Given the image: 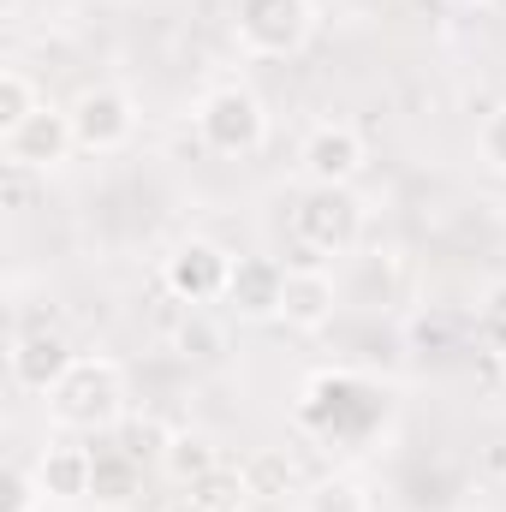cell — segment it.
I'll use <instances>...</instances> for the list:
<instances>
[{
  "instance_id": "cell-1",
  "label": "cell",
  "mask_w": 506,
  "mask_h": 512,
  "mask_svg": "<svg viewBox=\"0 0 506 512\" xmlns=\"http://www.w3.org/2000/svg\"><path fill=\"white\" fill-rule=\"evenodd\" d=\"M48 417L78 435H114V423L126 417V370L102 352H78V364L48 393Z\"/></svg>"
},
{
  "instance_id": "cell-2",
  "label": "cell",
  "mask_w": 506,
  "mask_h": 512,
  "mask_svg": "<svg viewBox=\"0 0 506 512\" xmlns=\"http://www.w3.org/2000/svg\"><path fill=\"white\" fill-rule=\"evenodd\" d=\"M292 239L298 262H322V256H346L364 239V203L352 185H304L298 209H292Z\"/></svg>"
},
{
  "instance_id": "cell-3",
  "label": "cell",
  "mask_w": 506,
  "mask_h": 512,
  "mask_svg": "<svg viewBox=\"0 0 506 512\" xmlns=\"http://www.w3.org/2000/svg\"><path fill=\"white\" fill-rule=\"evenodd\" d=\"M197 137L209 155H227V161H245L268 143V108L262 96L245 90V84H215L203 102H197Z\"/></svg>"
},
{
  "instance_id": "cell-4",
  "label": "cell",
  "mask_w": 506,
  "mask_h": 512,
  "mask_svg": "<svg viewBox=\"0 0 506 512\" xmlns=\"http://www.w3.org/2000/svg\"><path fill=\"white\" fill-rule=\"evenodd\" d=\"M233 36L256 60H292L316 36V0H239Z\"/></svg>"
},
{
  "instance_id": "cell-5",
  "label": "cell",
  "mask_w": 506,
  "mask_h": 512,
  "mask_svg": "<svg viewBox=\"0 0 506 512\" xmlns=\"http://www.w3.org/2000/svg\"><path fill=\"white\" fill-rule=\"evenodd\" d=\"M233 262H239V256L221 251L215 239H179L173 251L161 256V286H167V298H179L185 310H203V304H221V298H227Z\"/></svg>"
},
{
  "instance_id": "cell-6",
  "label": "cell",
  "mask_w": 506,
  "mask_h": 512,
  "mask_svg": "<svg viewBox=\"0 0 506 512\" xmlns=\"http://www.w3.org/2000/svg\"><path fill=\"white\" fill-rule=\"evenodd\" d=\"M66 114H72V137H78L84 155H114V149H126L131 137H137V102L120 84L78 90V102Z\"/></svg>"
},
{
  "instance_id": "cell-7",
  "label": "cell",
  "mask_w": 506,
  "mask_h": 512,
  "mask_svg": "<svg viewBox=\"0 0 506 512\" xmlns=\"http://www.w3.org/2000/svg\"><path fill=\"white\" fill-rule=\"evenodd\" d=\"M78 364V352H72V340L54 328V322H42V328H18L12 334V346H6V376L18 393H54L60 376Z\"/></svg>"
},
{
  "instance_id": "cell-8",
  "label": "cell",
  "mask_w": 506,
  "mask_h": 512,
  "mask_svg": "<svg viewBox=\"0 0 506 512\" xmlns=\"http://www.w3.org/2000/svg\"><path fill=\"white\" fill-rule=\"evenodd\" d=\"M370 149H364V131L346 126V120H322V126L304 131L298 143V173L304 185H352L364 173Z\"/></svg>"
},
{
  "instance_id": "cell-9",
  "label": "cell",
  "mask_w": 506,
  "mask_h": 512,
  "mask_svg": "<svg viewBox=\"0 0 506 512\" xmlns=\"http://www.w3.org/2000/svg\"><path fill=\"white\" fill-rule=\"evenodd\" d=\"M72 149H78V137H72V114H60V108L42 102L24 126L0 137V167H18V173H54V167H66Z\"/></svg>"
},
{
  "instance_id": "cell-10",
  "label": "cell",
  "mask_w": 506,
  "mask_h": 512,
  "mask_svg": "<svg viewBox=\"0 0 506 512\" xmlns=\"http://www.w3.org/2000/svg\"><path fill=\"white\" fill-rule=\"evenodd\" d=\"M280 298H286V262L280 256H239L221 304L239 322H280Z\"/></svg>"
},
{
  "instance_id": "cell-11",
  "label": "cell",
  "mask_w": 506,
  "mask_h": 512,
  "mask_svg": "<svg viewBox=\"0 0 506 512\" xmlns=\"http://www.w3.org/2000/svg\"><path fill=\"white\" fill-rule=\"evenodd\" d=\"M340 310V286L322 262H292L286 268V298H280V322L292 334H322Z\"/></svg>"
},
{
  "instance_id": "cell-12",
  "label": "cell",
  "mask_w": 506,
  "mask_h": 512,
  "mask_svg": "<svg viewBox=\"0 0 506 512\" xmlns=\"http://www.w3.org/2000/svg\"><path fill=\"white\" fill-rule=\"evenodd\" d=\"M137 489H143V465L120 441L90 447V501L96 507H126V501H137Z\"/></svg>"
},
{
  "instance_id": "cell-13",
  "label": "cell",
  "mask_w": 506,
  "mask_h": 512,
  "mask_svg": "<svg viewBox=\"0 0 506 512\" xmlns=\"http://www.w3.org/2000/svg\"><path fill=\"white\" fill-rule=\"evenodd\" d=\"M36 477H42L48 501H90V447L48 441L36 459Z\"/></svg>"
},
{
  "instance_id": "cell-14",
  "label": "cell",
  "mask_w": 506,
  "mask_h": 512,
  "mask_svg": "<svg viewBox=\"0 0 506 512\" xmlns=\"http://www.w3.org/2000/svg\"><path fill=\"white\" fill-rule=\"evenodd\" d=\"M227 459H221V441L215 435H203V429H173V441H167V453H161V471L179 483V489H197L209 471H221Z\"/></svg>"
},
{
  "instance_id": "cell-15",
  "label": "cell",
  "mask_w": 506,
  "mask_h": 512,
  "mask_svg": "<svg viewBox=\"0 0 506 512\" xmlns=\"http://www.w3.org/2000/svg\"><path fill=\"white\" fill-rule=\"evenodd\" d=\"M114 441L126 447L137 465H161V453H167L173 429L161 423V411H126V417L114 423Z\"/></svg>"
},
{
  "instance_id": "cell-16",
  "label": "cell",
  "mask_w": 506,
  "mask_h": 512,
  "mask_svg": "<svg viewBox=\"0 0 506 512\" xmlns=\"http://www.w3.org/2000/svg\"><path fill=\"white\" fill-rule=\"evenodd\" d=\"M298 501H304V512H370V489H364L358 477L328 471V477H316Z\"/></svg>"
},
{
  "instance_id": "cell-17",
  "label": "cell",
  "mask_w": 506,
  "mask_h": 512,
  "mask_svg": "<svg viewBox=\"0 0 506 512\" xmlns=\"http://www.w3.org/2000/svg\"><path fill=\"white\" fill-rule=\"evenodd\" d=\"M185 495H197L209 512H245L256 501L251 495V477H245V465H221V471H209L197 489H185Z\"/></svg>"
},
{
  "instance_id": "cell-18",
  "label": "cell",
  "mask_w": 506,
  "mask_h": 512,
  "mask_svg": "<svg viewBox=\"0 0 506 512\" xmlns=\"http://www.w3.org/2000/svg\"><path fill=\"white\" fill-rule=\"evenodd\" d=\"M36 108H42L36 78H30L24 66H6V72H0V137H6V131H18Z\"/></svg>"
},
{
  "instance_id": "cell-19",
  "label": "cell",
  "mask_w": 506,
  "mask_h": 512,
  "mask_svg": "<svg viewBox=\"0 0 506 512\" xmlns=\"http://www.w3.org/2000/svg\"><path fill=\"white\" fill-rule=\"evenodd\" d=\"M245 477H251V495L256 501H286L298 489V471L286 453H251L245 459Z\"/></svg>"
},
{
  "instance_id": "cell-20",
  "label": "cell",
  "mask_w": 506,
  "mask_h": 512,
  "mask_svg": "<svg viewBox=\"0 0 506 512\" xmlns=\"http://www.w3.org/2000/svg\"><path fill=\"white\" fill-rule=\"evenodd\" d=\"M227 346V334L209 322V310H185L179 316V328H173V352L179 358H215Z\"/></svg>"
},
{
  "instance_id": "cell-21",
  "label": "cell",
  "mask_w": 506,
  "mask_h": 512,
  "mask_svg": "<svg viewBox=\"0 0 506 512\" xmlns=\"http://www.w3.org/2000/svg\"><path fill=\"white\" fill-rule=\"evenodd\" d=\"M42 501H48V489H42L36 471H24V465L0 471V512H36Z\"/></svg>"
},
{
  "instance_id": "cell-22",
  "label": "cell",
  "mask_w": 506,
  "mask_h": 512,
  "mask_svg": "<svg viewBox=\"0 0 506 512\" xmlns=\"http://www.w3.org/2000/svg\"><path fill=\"white\" fill-rule=\"evenodd\" d=\"M405 340H411V352H423V358H441V352H453V316H441V310H429V316H411Z\"/></svg>"
},
{
  "instance_id": "cell-23",
  "label": "cell",
  "mask_w": 506,
  "mask_h": 512,
  "mask_svg": "<svg viewBox=\"0 0 506 512\" xmlns=\"http://www.w3.org/2000/svg\"><path fill=\"white\" fill-rule=\"evenodd\" d=\"M477 334L495 346V358L506 352V280H495V286L483 292V304H477Z\"/></svg>"
},
{
  "instance_id": "cell-24",
  "label": "cell",
  "mask_w": 506,
  "mask_h": 512,
  "mask_svg": "<svg viewBox=\"0 0 506 512\" xmlns=\"http://www.w3.org/2000/svg\"><path fill=\"white\" fill-rule=\"evenodd\" d=\"M477 155H483V167H489V173H501V179H506V102L483 114V131H477Z\"/></svg>"
},
{
  "instance_id": "cell-25",
  "label": "cell",
  "mask_w": 506,
  "mask_h": 512,
  "mask_svg": "<svg viewBox=\"0 0 506 512\" xmlns=\"http://www.w3.org/2000/svg\"><path fill=\"white\" fill-rule=\"evenodd\" d=\"M30 179H36V173H18V167H6V209H12V215H24V203L36 197V185H30Z\"/></svg>"
},
{
  "instance_id": "cell-26",
  "label": "cell",
  "mask_w": 506,
  "mask_h": 512,
  "mask_svg": "<svg viewBox=\"0 0 506 512\" xmlns=\"http://www.w3.org/2000/svg\"><path fill=\"white\" fill-rule=\"evenodd\" d=\"M483 471H489V477H506V441H489V447H483Z\"/></svg>"
},
{
  "instance_id": "cell-27",
  "label": "cell",
  "mask_w": 506,
  "mask_h": 512,
  "mask_svg": "<svg viewBox=\"0 0 506 512\" xmlns=\"http://www.w3.org/2000/svg\"><path fill=\"white\" fill-rule=\"evenodd\" d=\"M161 512H209V507H203L197 495H179V501H167V507H161Z\"/></svg>"
},
{
  "instance_id": "cell-28",
  "label": "cell",
  "mask_w": 506,
  "mask_h": 512,
  "mask_svg": "<svg viewBox=\"0 0 506 512\" xmlns=\"http://www.w3.org/2000/svg\"><path fill=\"white\" fill-rule=\"evenodd\" d=\"M453 6H483V0H453Z\"/></svg>"
},
{
  "instance_id": "cell-29",
  "label": "cell",
  "mask_w": 506,
  "mask_h": 512,
  "mask_svg": "<svg viewBox=\"0 0 506 512\" xmlns=\"http://www.w3.org/2000/svg\"><path fill=\"white\" fill-rule=\"evenodd\" d=\"M501 364H506V352H501Z\"/></svg>"
}]
</instances>
